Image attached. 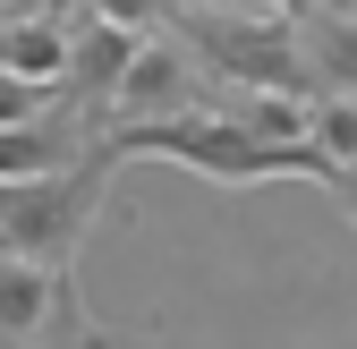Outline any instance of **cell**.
Instances as JSON below:
<instances>
[{"instance_id":"cell-1","label":"cell","mask_w":357,"mask_h":349,"mask_svg":"<svg viewBox=\"0 0 357 349\" xmlns=\"http://www.w3.org/2000/svg\"><path fill=\"white\" fill-rule=\"evenodd\" d=\"M119 179L111 145H94L85 162L52 170V179H17L0 188V255H17V265H43V273H68V255L85 247L102 213V188Z\"/></svg>"},{"instance_id":"cell-2","label":"cell","mask_w":357,"mask_h":349,"mask_svg":"<svg viewBox=\"0 0 357 349\" xmlns=\"http://www.w3.org/2000/svg\"><path fill=\"white\" fill-rule=\"evenodd\" d=\"M178 43L196 52L204 77H230V85H247V94L315 103L306 52H298V17H273V9H188L178 17Z\"/></svg>"},{"instance_id":"cell-3","label":"cell","mask_w":357,"mask_h":349,"mask_svg":"<svg viewBox=\"0 0 357 349\" xmlns=\"http://www.w3.org/2000/svg\"><path fill=\"white\" fill-rule=\"evenodd\" d=\"M178 111H204V68L178 34L162 43H137L119 94H111V128H153V119H178Z\"/></svg>"},{"instance_id":"cell-4","label":"cell","mask_w":357,"mask_h":349,"mask_svg":"<svg viewBox=\"0 0 357 349\" xmlns=\"http://www.w3.org/2000/svg\"><path fill=\"white\" fill-rule=\"evenodd\" d=\"M94 145H102V119L52 94L34 119H9V128H0V188H17V179H52V170L85 162Z\"/></svg>"},{"instance_id":"cell-5","label":"cell","mask_w":357,"mask_h":349,"mask_svg":"<svg viewBox=\"0 0 357 349\" xmlns=\"http://www.w3.org/2000/svg\"><path fill=\"white\" fill-rule=\"evenodd\" d=\"M128 60H137V34H119V26H102V17H77V26H68V68H60V103L94 111V119L111 128V94H119Z\"/></svg>"},{"instance_id":"cell-6","label":"cell","mask_w":357,"mask_h":349,"mask_svg":"<svg viewBox=\"0 0 357 349\" xmlns=\"http://www.w3.org/2000/svg\"><path fill=\"white\" fill-rule=\"evenodd\" d=\"M0 68L60 94V68H68V17H43V9H9L0 17Z\"/></svg>"},{"instance_id":"cell-7","label":"cell","mask_w":357,"mask_h":349,"mask_svg":"<svg viewBox=\"0 0 357 349\" xmlns=\"http://www.w3.org/2000/svg\"><path fill=\"white\" fill-rule=\"evenodd\" d=\"M298 52H306V85H315V103H324V94H357V17H340V9L298 17Z\"/></svg>"},{"instance_id":"cell-8","label":"cell","mask_w":357,"mask_h":349,"mask_svg":"<svg viewBox=\"0 0 357 349\" xmlns=\"http://www.w3.org/2000/svg\"><path fill=\"white\" fill-rule=\"evenodd\" d=\"M60 281H68V273H43V265H17V255H0V349H26L43 324H52Z\"/></svg>"},{"instance_id":"cell-9","label":"cell","mask_w":357,"mask_h":349,"mask_svg":"<svg viewBox=\"0 0 357 349\" xmlns=\"http://www.w3.org/2000/svg\"><path fill=\"white\" fill-rule=\"evenodd\" d=\"M85 17H102V26L137 34V43H162V34H178L188 0H85Z\"/></svg>"},{"instance_id":"cell-10","label":"cell","mask_w":357,"mask_h":349,"mask_svg":"<svg viewBox=\"0 0 357 349\" xmlns=\"http://www.w3.org/2000/svg\"><path fill=\"white\" fill-rule=\"evenodd\" d=\"M102 332H111V324H94V307L77 298V281H60V298H52V324H43L26 349H102Z\"/></svg>"},{"instance_id":"cell-11","label":"cell","mask_w":357,"mask_h":349,"mask_svg":"<svg viewBox=\"0 0 357 349\" xmlns=\"http://www.w3.org/2000/svg\"><path fill=\"white\" fill-rule=\"evenodd\" d=\"M306 137H315V154L340 170V162H357V94H324L315 111H306Z\"/></svg>"},{"instance_id":"cell-12","label":"cell","mask_w":357,"mask_h":349,"mask_svg":"<svg viewBox=\"0 0 357 349\" xmlns=\"http://www.w3.org/2000/svg\"><path fill=\"white\" fill-rule=\"evenodd\" d=\"M43 103H52L43 85H26V77H9V68H0V128H9V119H34Z\"/></svg>"},{"instance_id":"cell-13","label":"cell","mask_w":357,"mask_h":349,"mask_svg":"<svg viewBox=\"0 0 357 349\" xmlns=\"http://www.w3.org/2000/svg\"><path fill=\"white\" fill-rule=\"evenodd\" d=\"M247 9H273V17H315V9H332V0H247Z\"/></svg>"},{"instance_id":"cell-14","label":"cell","mask_w":357,"mask_h":349,"mask_svg":"<svg viewBox=\"0 0 357 349\" xmlns=\"http://www.w3.org/2000/svg\"><path fill=\"white\" fill-rule=\"evenodd\" d=\"M332 196L349 205V222H357V162H340V170H332Z\"/></svg>"},{"instance_id":"cell-15","label":"cell","mask_w":357,"mask_h":349,"mask_svg":"<svg viewBox=\"0 0 357 349\" xmlns=\"http://www.w3.org/2000/svg\"><path fill=\"white\" fill-rule=\"evenodd\" d=\"M102 349H162L153 332H102Z\"/></svg>"},{"instance_id":"cell-16","label":"cell","mask_w":357,"mask_h":349,"mask_svg":"<svg viewBox=\"0 0 357 349\" xmlns=\"http://www.w3.org/2000/svg\"><path fill=\"white\" fill-rule=\"evenodd\" d=\"M9 9H34V0H0V17H9Z\"/></svg>"},{"instance_id":"cell-17","label":"cell","mask_w":357,"mask_h":349,"mask_svg":"<svg viewBox=\"0 0 357 349\" xmlns=\"http://www.w3.org/2000/svg\"><path fill=\"white\" fill-rule=\"evenodd\" d=\"M332 9H340V17H357V0H332Z\"/></svg>"},{"instance_id":"cell-18","label":"cell","mask_w":357,"mask_h":349,"mask_svg":"<svg viewBox=\"0 0 357 349\" xmlns=\"http://www.w3.org/2000/svg\"><path fill=\"white\" fill-rule=\"evenodd\" d=\"M188 9H213V0H188Z\"/></svg>"}]
</instances>
